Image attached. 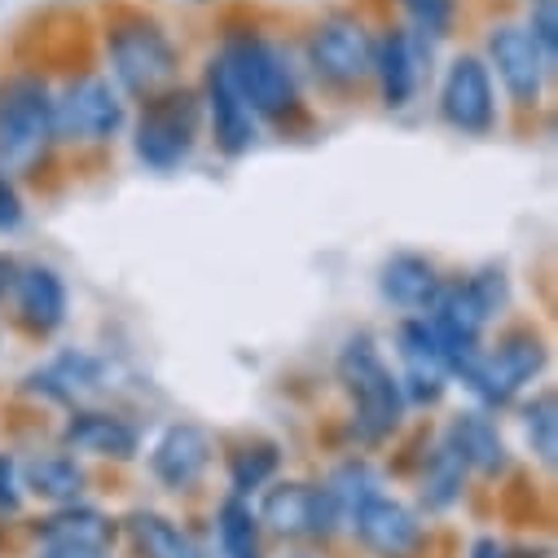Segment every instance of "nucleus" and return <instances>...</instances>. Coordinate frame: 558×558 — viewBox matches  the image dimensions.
<instances>
[{
	"label": "nucleus",
	"instance_id": "obj_25",
	"mask_svg": "<svg viewBox=\"0 0 558 558\" xmlns=\"http://www.w3.org/2000/svg\"><path fill=\"white\" fill-rule=\"evenodd\" d=\"M462 488H466V466H462V458L453 453V445L440 440V445L427 453V462H423V506H427L432 514H440V510H449V506L462 497Z\"/></svg>",
	"mask_w": 558,
	"mask_h": 558
},
{
	"label": "nucleus",
	"instance_id": "obj_16",
	"mask_svg": "<svg viewBox=\"0 0 558 558\" xmlns=\"http://www.w3.org/2000/svg\"><path fill=\"white\" fill-rule=\"evenodd\" d=\"M417 45H423V36H413L409 27H391L383 40H374L369 75L378 80V93H383L387 110L409 106L413 93H417V75H423V66H417Z\"/></svg>",
	"mask_w": 558,
	"mask_h": 558
},
{
	"label": "nucleus",
	"instance_id": "obj_21",
	"mask_svg": "<svg viewBox=\"0 0 558 558\" xmlns=\"http://www.w3.org/2000/svg\"><path fill=\"white\" fill-rule=\"evenodd\" d=\"M23 387L36 391V396H45V400L75 404V400H84L88 391L101 387V361L88 356V352H75V348H71V352H58L49 365L32 369V374L23 378Z\"/></svg>",
	"mask_w": 558,
	"mask_h": 558
},
{
	"label": "nucleus",
	"instance_id": "obj_8",
	"mask_svg": "<svg viewBox=\"0 0 558 558\" xmlns=\"http://www.w3.org/2000/svg\"><path fill=\"white\" fill-rule=\"evenodd\" d=\"M255 519L268 532L291 536V541H317V536H330L343 523L330 488L326 484L317 488V484H304V480H287V484L268 488Z\"/></svg>",
	"mask_w": 558,
	"mask_h": 558
},
{
	"label": "nucleus",
	"instance_id": "obj_3",
	"mask_svg": "<svg viewBox=\"0 0 558 558\" xmlns=\"http://www.w3.org/2000/svg\"><path fill=\"white\" fill-rule=\"evenodd\" d=\"M53 146V93L40 75L0 80V172L32 177Z\"/></svg>",
	"mask_w": 558,
	"mask_h": 558
},
{
	"label": "nucleus",
	"instance_id": "obj_9",
	"mask_svg": "<svg viewBox=\"0 0 558 558\" xmlns=\"http://www.w3.org/2000/svg\"><path fill=\"white\" fill-rule=\"evenodd\" d=\"M308 62L326 84L352 88L374 66V36L356 14H330L308 36Z\"/></svg>",
	"mask_w": 558,
	"mask_h": 558
},
{
	"label": "nucleus",
	"instance_id": "obj_27",
	"mask_svg": "<svg viewBox=\"0 0 558 558\" xmlns=\"http://www.w3.org/2000/svg\"><path fill=\"white\" fill-rule=\"evenodd\" d=\"M330 497H335V506H339V514H343V523L356 514V506L361 501H369L374 493H383L378 488V475H374V466L369 462H361V458H352V462H343L335 475H330Z\"/></svg>",
	"mask_w": 558,
	"mask_h": 558
},
{
	"label": "nucleus",
	"instance_id": "obj_10",
	"mask_svg": "<svg viewBox=\"0 0 558 558\" xmlns=\"http://www.w3.org/2000/svg\"><path fill=\"white\" fill-rule=\"evenodd\" d=\"M440 114L462 136H488L497 128V93L493 75L475 53H462L449 62L440 84Z\"/></svg>",
	"mask_w": 558,
	"mask_h": 558
},
{
	"label": "nucleus",
	"instance_id": "obj_17",
	"mask_svg": "<svg viewBox=\"0 0 558 558\" xmlns=\"http://www.w3.org/2000/svg\"><path fill=\"white\" fill-rule=\"evenodd\" d=\"M14 300H19V322H23L32 335L49 339V335L62 330V322H66V282L58 277V268H49V264H27V268H19V277H14Z\"/></svg>",
	"mask_w": 558,
	"mask_h": 558
},
{
	"label": "nucleus",
	"instance_id": "obj_30",
	"mask_svg": "<svg viewBox=\"0 0 558 558\" xmlns=\"http://www.w3.org/2000/svg\"><path fill=\"white\" fill-rule=\"evenodd\" d=\"M400 10L409 19L413 36L440 40V36H449V27L458 19V0H400Z\"/></svg>",
	"mask_w": 558,
	"mask_h": 558
},
{
	"label": "nucleus",
	"instance_id": "obj_6",
	"mask_svg": "<svg viewBox=\"0 0 558 558\" xmlns=\"http://www.w3.org/2000/svg\"><path fill=\"white\" fill-rule=\"evenodd\" d=\"M545 369V339L536 330H510L497 339V348L480 352L475 361H466L458 369V378L466 383V391L484 404V409H501L510 404L536 374Z\"/></svg>",
	"mask_w": 558,
	"mask_h": 558
},
{
	"label": "nucleus",
	"instance_id": "obj_33",
	"mask_svg": "<svg viewBox=\"0 0 558 558\" xmlns=\"http://www.w3.org/2000/svg\"><path fill=\"white\" fill-rule=\"evenodd\" d=\"M23 506V475H19V458L0 453V514H19Z\"/></svg>",
	"mask_w": 558,
	"mask_h": 558
},
{
	"label": "nucleus",
	"instance_id": "obj_31",
	"mask_svg": "<svg viewBox=\"0 0 558 558\" xmlns=\"http://www.w3.org/2000/svg\"><path fill=\"white\" fill-rule=\"evenodd\" d=\"M466 287H471V295H475V304L484 308L488 322H493V317L506 308V300H510V287H506V272H501V268H480V272H471Z\"/></svg>",
	"mask_w": 558,
	"mask_h": 558
},
{
	"label": "nucleus",
	"instance_id": "obj_22",
	"mask_svg": "<svg viewBox=\"0 0 558 558\" xmlns=\"http://www.w3.org/2000/svg\"><path fill=\"white\" fill-rule=\"evenodd\" d=\"M36 536H40L45 545H88V549H110V541H114V523H110L101 510L71 501V506H58L49 519H40V523H36Z\"/></svg>",
	"mask_w": 558,
	"mask_h": 558
},
{
	"label": "nucleus",
	"instance_id": "obj_20",
	"mask_svg": "<svg viewBox=\"0 0 558 558\" xmlns=\"http://www.w3.org/2000/svg\"><path fill=\"white\" fill-rule=\"evenodd\" d=\"M449 445H453V453L462 458V466L466 471H480V475H501L506 466H510V453H506V440H501V432H497V423L484 413V409H466V413H458L453 423H449V436H445Z\"/></svg>",
	"mask_w": 558,
	"mask_h": 558
},
{
	"label": "nucleus",
	"instance_id": "obj_32",
	"mask_svg": "<svg viewBox=\"0 0 558 558\" xmlns=\"http://www.w3.org/2000/svg\"><path fill=\"white\" fill-rule=\"evenodd\" d=\"M527 36L536 40L541 58L554 66L558 62V10L554 0H532V19H527Z\"/></svg>",
	"mask_w": 558,
	"mask_h": 558
},
{
	"label": "nucleus",
	"instance_id": "obj_26",
	"mask_svg": "<svg viewBox=\"0 0 558 558\" xmlns=\"http://www.w3.org/2000/svg\"><path fill=\"white\" fill-rule=\"evenodd\" d=\"M216 536H220V554L225 558H264L259 549V519L246 506V497H225L216 510Z\"/></svg>",
	"mask_w": 558,
	"mask_h": 558
},
{
	"label": "nucleus",
	"instance_id": "obj_28",
	"mask_svg": "<svg viewBox=\"0 0 558 558\" xmlns=\"http://www.w3.org/2000/svg\"><path fill=\"white\" fill-rule=\"evenodd\" d=\"M523 432H527L532 453H536L545 466H554V453H558V400H554V391H541V396L523 409Z\"/></svg>",
	"mask_w": 558,
	"mask_h": 558
},
{
	"label": "nucleus",
	"instance_id": "obj_11",
	"mask_svg": "<svg viewBox=\"0 0 558 558\" xmlns=\"http://www.w3.org/2000/svg\"><path fill=\"white\" fill-rule=\"evenodd\" d=\"M396 352H400V365H404V374H396L400 391H404V404H436L453 374L445 365V352H440L427 317H404L400 322Z\"/></svg>",
	"mask_w": 558,
	"mask_h": 558
},
{
	"label": "nucleus",
	"instance_id": "obj_13",
	"mask_svg": "<svg viewBox=\"0 0 558 558\" xmlns=\"http://www.w3.org/2000/svg\"><path fill=\"white\" fill-rule=\"evenodd\" d=\"M488 62L497 66V80L506 84V93L514 97V106H536L549 62L541 58L536 40L527 36V27L519 23H501L488 32Z\"/></svg>",
	"mask_w": 558,
	"mask_h": 558
},
{
	"label": "nucleus",
	"instance_id": "obj_1",
	"mask_svg": "<svg viewBox=\"0 0 558 558\" xmlns=\"http://www.w3.org/2000/svg\"><path fill=\"white\" fill-rule=\"evenodd\" d=\"M106 62H110L114 84L128 97L150 101V97L177 88L181 49L163 32L159 19H150V14H119V19L106 23Z\"/></svg>",
	"mask_w": 558,
	"mask_h": 558
},
{
	"label": "nucleus",
	"instance_id": "obj_29",
	"mask_svg": "<svg viewBox=\"0 0 558 558\" xmlns=\"http://www.w3.org/2000/svg\"><path fill=\"white\" fill-rule=\"evenodd\" d=\"M277 471V449L272 445H246L229 458V493L233 497H246L255 488H264Z\"/></svg>",
	"mask_w": 558,
	"mask_h": 558
},
{
	"label": "nucleus",
	"instance_id": "obj_19",
	"mask_svg": "<svg viewBox=\"0 0 558 558\" xmlns=\"http://www.w3.org/2000/svg\"><path fill=\"white\" fill-rule=\"evenodd\" d=\"M440 268L427 259V255H417V251H400L391 255L383 268H378V291L383 300H391L396 308L404 313H427L440 295Z\"/></svg>",
	"mask_w": 558,
	"mask_h": 558
},
{
	"label": "nucleus",
	"instance_id": "obj_15",
	"mask_svg": "<svg viewBox=\"0 0 558 558\" xmlns=\"http://www.w3.org/2000/svg\"><path fill=\"white\" fill-rule=\"evenodd\" d=\"M203 110L211 119V136L229 159H242L255 146V114L251 106L238 97V88L229 84L225 66L211 62L207 66V84H203Z\"/></svg>",
	"mask_w": 558,
	"mask_h": 558
},
{
	"label": "nucleus",
	"instance_id": "obj_23",
	"mask_svg": "<svg viewBox=\"0 0 558 558\" xmlns=\"http://www.w3.org/2000/svg\"><path fill=\"white\" fill-rule=\"evenodd\" d=\"M23 488L53 501V506H71L84 493V466L71 453H36L27 466H19Z\"/></svg>",
	"mask_w": 558,
	"mask_h": 558
},
{
	"label": "nucleus",
	"instance_id": "obj_38",
	"mask_svg": "<svg viewBox=\"0 0 558 558\" xmlns=\"http://www.w3.org/2000/svg\"><path fill=\"white\" fill-rule=\"evenodd\" d=\"M300 558H308V554H300Z\"/></svg>",
	"mask_w": 558,
	"mask_h": 558
},
{
	"label": "nucleus",
	"instance_id": "obj_12",
	"mask_svg": "<svg viewBox=\"0 0 558 558\" xmlns=\"http://www.w3.org/2000/svg\"><path fill=\"white\" fill-rule=\"evenodd\" d=\"M348 523H352L356 541L369 554H378V558H413L417 549H423V541H427L417 514L404 501L387 497V493H374L369 501H361Z\"/></svg>",
	"mask_w": 558,
	"mask_h": 558
},
{
	"label": "nucleus",
	"instance_id": "obj_4",
	"mask_svg": "<svg viewBox=\"0 0 558 558\" xmlns=\"http://www.w3.org/2000/svg\"><path fill=\"white\" fill-rule=\"evenodd\" d=\"M339 383L352 396V432L365 445L387 440L404 417V391L369 335H352L339 352Z\"/></svg>",
	"mask_w": 558,
	"mask_h": 558
},
{
	"label": "nucleus",
	"instance_id": "obj_34",
	"mask_svg": "<svg viewBox=\"0 0 558 558\" xmlns=\"http://www.w3.org/2000/svg\"><path fill=\"white\" fill-rule=\"evenodd\" d=\"M23 225V198L14 190V181L0 172V233H14Z\"/></svg>",
	"mask_w": 558,
	"mask_h": 558
},
{
	"label": "nucleus",
	"instance_id": "obj_24",
	"mask_svg": "<svg viewBox=\"0 0 558 558\" xmlns=\"http://www.w3.org/2000/svg\"><path fill=\"white\" fill-rule=\"evenodd\" d=\"M123 527H128L132 549L142 558H203L194 549V541L168 514H159V510H132L123 519Z\"/></svg>",
	"mask_w": 558,
	"mask_h": 558
},
{
	"label": "nucleus",
	"instance_id": "obj_37",
	"mask_svg": "<svg viewBox=\"0 0 558 558\" xmlns=\"http://www.w3.org/2000/svg\"><path fill=\"white\" fill-rule=\"evenodd\" d=\"M471 558H506V545H497L493 536H480V541L471 545Z\"/></svg>",
	"mask_w": 558,
	"mask_h": 558
},
{
	"label": "nucleus",
	"instance_id": "obj_35",
	"mask_svg": "<svg viewBox=\"0 0 558 558\" xmlns=\"http://www.w3.org/2000/svg\"><path fill=\"white\" fill-rule=\"evenodd\" d=\"M40 558H110L106 549H88V545H45Z\"/></svg>",
	"mask_w": 558,
	"mask_h": 558
},
{
	"label": "nucleus",
	"instance_id": "obj_2",
	"mask_svg": "<svg viewBox=\"0 0 558 558\" xmlns=\"http://www.w3.org/2000/svg\"><path fill=\"white\" fill-rule=\"evenodd\" d=\"M216 62L225 66L229 84H233L238 97L251 106V114L287 119V114L300 106V88H295V71H291L287 53L277 49L268 36H259L255 27L229 32Z\"/></svg>",
	"mask_w": 558,
	"mask_h": 558
},
{
	"label": "nucleus",
	"instance_id": "obj_14",
	"mask_svg": "<svg viewBox=\"0 0 558 558\" xmlns=\"http://www.w3.org/2000/svg\"><path fill=\"white\" fill-rule=\"evenodd\" d=\"M211 466V436L194 423H172L155 449H150V471L168 493H190Z\"/></svg>",
	"mask_w": 558,
	"mask_h": 558
},
{
	"label": "nucleus",
	"instance_id": "obj_7",
	"mask_svg": "<svg viewBox=\"0 0 558 558\" xmlns=\"http://www.w3.org/2000/svg\"><path fill=\"white\" fill-rule=\"evenodd\" d=\"M123 128L119 88L106 75H80L53 97V142H110Z\"/></svg>",
	"mask_w": 558,
	"mask_h": 558
},
{
	"label": "nucleus",
	"instance_id": "obj_18",
	"mask_svg": "<svg viewBox=\"0 0 558 558\" xmlns=\"http://www.w3.org/2000/svg\"><path fill=\"white\" fill-rule=\"evenodd\" d=\"M62 445L75 453H93V458H114L128 462L142 449V432H136L128 417L119 413H101V409H75L62 427Z\"/></svg>",
	"mask_w": 558,
	"mask_h": 558
},
{
	"label": "nucleus",
	"instance_id": "obj_5",
	"mask_svg": "<svg viewBox=\"0 0 558 558\" xmlns=\"http://www.w3.org/2000/svg\"><path fill=\"white\" fill-rule=\"evenodd\" d=\"M198 128H203V101L190 88H168L150 101H142L132 132V150L150 172H172L181 168L194 146H198Z\"/></svg>",
	"mask_w": 558,
	"mask_h": 558
},
{
	"label": "nucleus",
	"instance_id": "obj_36",
	"mask_svg": "<svg viewBox=\"0 0 558 558\" xmlns=\"http://www.w3.org/2000/svg\"><path fill=\"white\" fill-rule=\"evenodd\" d=\"M14 277H19V264H14L10 255H0V300L14 291Z\"/></svg>",
	"mask_w": 558,
	"mask_h": 558
}]
</instances>
